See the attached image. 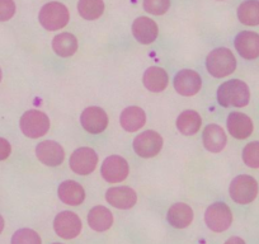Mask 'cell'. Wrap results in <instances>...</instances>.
Here are the masks:
<instances>
[{
  "label": "cell",
  "mask_w": 259,
  "mask_h": 244,
  "mask_svg": "<svg viewBox=\"0 0 259 244\" xmlns=\"http://www.w3.org/2000/svg\"><path fill=\"white\" fill-rule=\"evenodd\" d=\"M163 144L164 140L160 134L154 130H148L136 136L134 140V150L141 158H154L161 151Z\"/></svg>",
  "instance_id": "cell-7"
},
{
  "label": "cell",
  "mask_w": 259,
  "mask_h": 244,
  "mask_svg": "<svg viewBox=\"0 0 259 244\" xmlns=\"http://www.w3.org/2000/svg\"><path fill=\"white\" fill-rule=\"evenodd\" d=\"M3 229H4V219H3V216L0 215V234H2Z\"/></svg>",
  "instance_id": "cell-34"
},
{
  "label": "cell",
  "mask_w": 259,
  "mask_h": 244,
  "mask_svg": "<svg viewBox=\"0 0 259 244\" xmlns=\"http://www.w3.org/2000/svg\"><path fill=\"white\" fill-rule=\"evenodd\" d=\"M19 128L27 138H42L50 130V118L45 112L38 109H29L24 112L19 119Z\"/></svg>",
  "instance_id": "cell-4"
},
{
  "label": "cell",
  "mask_w": 259,
  "mask_h": 244,
  "mask_svg": "<svg viewBox=\"0 0 259 244\" xmlns=\"http://www.w3.org/2000/svg\"><path fill=\"white\" fill-rule=\"evenodd\" d=\"M12 153V146L8 140L0 138V160H6Z\"/></svg>",
  "instance_id": "cell-32"
},
{
  "label": "cell",
  "mask_w": 259,
  "mask_h": 244,
  "mask_svg": "<svg viewBox=\"0 0 259 244\" xmlns=\"http://www.w3.org/2000/svg\"><path fill=\"white\" fill-rule=\"evenodd\" d=\"M81 220L75 213L71 211H62L56 215L54 220V229L59 236L62 239H74L80 234Z\"/></svg>",
  "instance_id": "cell-11"
},
{
  "label": "cell",
  "mask_w": 259,
  "mask_h": 244,
  "mask_svg": "<svg viewBox=\"0 0 259 244\" xmlns=\"http://www.w3.org/2000/svg\"><path fill=\"white\" fill-rule=\"evenodd\" d=\"M218 101L223 107H245L250 101V92L246 83L231 79L218 89Z\"/></svg>",
  "instance_id": "cell-1"
},
{
  "label": "cell",
  "mask_w": 259,
  "mask_h": 244,
  "mask_svg": "<svg viewBox=\"0 0 259 244\" xmlns=\"http://www.w3.org/2000/svg\"><path fill=\"white\" fill-rule=\"evenodd\" d=\"M88 224L93 230L106 231L113 224V215L104 206H94L88 214Z\"/></svg>",
  "instance_id": "cell-25"
},
{
  "label": "cell",
  "mask_w": 259,
  "mask_h": 244,
  "mask_svg": "<svg viewBox=\"0 0 259 244\" xmlns=\"http://www.w3.org/2000/svg\"><path fill=\"white\" fill-rule=\"evenodd\" d=\"M168 223L176 229H184L193 221V210L187 204L178 202L168 210Z\"/></svg>",
  "instance_id": "cell-21"
},
{
  "label": "cell",
  "mask_w": 259,
  "mask_h": 244,
  "mask_svg": "<svg viewBox=\"0 0 259 244\" xmlns=\"http://www.w3.org/2000/svg\"><path fill=\"white\" fill-rule=\"evenodd\" d=\"M238 18L245 26H259V0H245L239 6Z\"/></svg>",
  "instance_id": "cell-26"
},
{
  "label": "cell",
  "mask_w": 259,
  "mask_h": 244,
  "mask_svg": "<svg viewBox=\"0 0 259 244\" xmlns=\"http://www.w3.org/2000/svg\"><path fill=\"white\" fill-rule=\"evenodd\" d=\"M234 46L243 59L254 60L259 57V34L251 31H243L236 34Z\"/></svg>",
  "instance_id": "cell-14"
},
{
  "label": "cell",
  "mask_w": 259,
  "mask_h": 244,
  "mask_svg": "<svg viewBox=\"0 0 259 244\" xmlns=\"http://www.w3.org/2000/svg\"><path fill=\"white\" fill-rule=\"evenodd\" d=\"M78 38L69 32L59 33L57 36H55L54 41H52V49L60 57L73 56L78 51Z\"/></svg>",
  "instance_id": "cell-24"
},
{
  "label": "cell",
  "mask_w": 259,
  "mask_h": 244,
  "mask_svg": "<svg viewBox=\"0 0 259 244\" xmlns=\"http://www.w3.org/2000/svg\"><path fill=\"white\" fill-rule=\"evenodd\" d=\"M2 78H3V73H2V69H0V82H2Z\"/></svg>",
  "instance_id": "cell-35"
},
{
  "label": "cell",
  "mask_w": 259,
  "mask_h": 244,
  "mask_svg": "<svg viewBox=\"0 0 259 244\" xmlns=\"http://www.w3.org/2000/svg\"><path fill=\"white\" fill-rule=\"evenodd\" d=\"M206 68L213 78H225L235 71L236 59L229 49L219 47L207 55Z\"/></svg>",
  "instance_id": "cell-2"
},
{
  "label": "cell",
  "mask_w": 259,
  "mask_h": 244,
  "mask_svg": "<svg viewBox=\"0 0 259 244\" xmlns=\"http://www.w3.org/2000/svg\"><path fill=\"white\" fill-rule=\"evenodd\" d=\"M229 193L233 201L239 205H248L255 200L258 195V182L248 174H241L231 181Z\"/></svg>",
  "instance_id": "cell-5"
},
{
  "label": "cell",
  "mask_w": 259,
  "mask_h": 244,
  "mask_svg": "<svg viewBox=\"0 0 259 244\" xmlns=\"http://www.w3.org/2000/svg\"><path fill=\"white\" fill-rule=\"evenodd\" d=\"M70 168L74 173L79 176H88L93 173L94 169L98 164V155L92 148H79L71 154L70 156Z\"/></svg>",
  "instance_id": "cell-8"
},
{
  "label": "cell",
  "mask_w": 259,
  "mask_h": 244,
  "mask_svg": "<svg viewBox=\"0 0 259 244\" xmlns=\"http://www.w3.org/2000/svg\"><path fill=\"white\" fill-rule=\"evenodd\" d=\"M36 155L45 166L57 167L64 161L65 151L56 141L45 140L36 146Z\"/></svg>",
  "instance_id": "cell-15"
},
{
  "label": "cell",
  "mask_w": 259,
  "mask_h": 244,
  "mask_svg": "<svg viewBox=\"0 0 259 244\" xmlns=\"http://www.w3.org/2000/svg\"><path fill=\"white\" fill-rule=\"evenodd\" d=\"M228 130L233 138L238 140H244L248 139L253 133V121L249 116L241 112H231L228 116Z\"/></svg>",
  "instance_id": "cell-16"
},
{
  "label": "cell",
  "mask_w": 259,
  "mask_h": 244,
  "mask_svg": "<svg viewBox=\"0 0 259 244\" xmlns=\"http://www.w3.org/2000/svg\"><path fill=\"white\" fill-rule=\"evenodd\" d=\"M174 89L181 96L192 97L196 96L202 88V78L197 71L191 69H183L178 71L174 76Z\"/></svg>",
  "instance_id": "cell-10"
},
{
  "label": "cell",
  "mask_w": 259,
  "mask_h": 244,
  "mask_svg": "<svg viewBox=\"0 0 259 244\" xmlns=\"http://www.w3.org/2000/svg\"><path fill=\"white\" fill-rule=\"evenodd\" d=\"M12 244H42V240L32 229H19L12 236Z\"/></svg>",
  "instance_id": "cell-28"
},
{
  "label": "cell",
  "mask_w": 259,
  "mask_h": 244,
  "mask_svg": "<svg viewBox=\"0 0 259 244\" xmlns=\"http://www.w3.org/2000/svg\"><path fill=\"white\" fill-rule=\"evenodd\" d=\"M119 124L127 133H136L146 124V114L144 109L138 106L127 107L121 112Z\"/></svg>",
  "instance_id": "cell-19"
},
{
  "label": "cell",
  "mask_w": 259,
  "mask_h": 244,
  "mask_svg": "<svg viewBox=\"0 0 259 244\" xmlns=\"http://www.w3.org/2000/svg\"><path fill=\"white\" fill-rule=\"evenodd\" d=\"M170 8V0H144V9L154 16H163Z\"/></svg>",
  "instance_id": "cell-30"
},
{
  "label": "cell",
  "mask_w": 259,
  "mask_h": 244,
  "mask_svg": "<svg viewBox=\"0 0 259 244\" xmlns=\"http://www.w3.org/2000/svg\"><path fill=\"white\" fill-rule=\"evenodd\" d=\"M57 195L62 202L70 206L81 205L85 200V191H84L83 186L71 179L62 182L59 186Z\"/></svg>",
  "instance_id": "cell-18"
},
{
  "label": "cell",
  "mask_w": 259,
  "mask_h": 244,
  "mask_svg": "<svg viewBox=\"0 0 259 244\" xmlns=\"http://www.w3.org/2000/svg\"><path fill=\"white\" fill-rule=\"evenodd\" d=\"M78 12L87 21H96L104 13L103 0H79Z\"/></svg>",
  "instance_id": "cell-27"
},
{
  "label": "cell",
  "mask_w": 259,
  "mask_h": 244,
  "mask_svg": "<svg viewBox=\"0 0 259 244\" xmlns=\"http://www.w3.org/2000/svg\"><path fill=\"white\" fill-rule=\"evenodd\" d=\"M80 124L87 133L92 135L103 133L108 126V116L101 107L92 106L84 109L80 116Z\"/></svg>",
  "instance_id": "cell-12"
},
{
  "label": "cell",
  "mask_w": 259,
  "mask_h": 244,
  "mask_svg": "<svg viewBox=\"0 0 259 244\" xmlns=\"http://www.w3.org/2000/svg\"><path fill=\"white\" fill-rule=\"evenodd\" d=\"M243 160L250 168H259V141H253L244 146Z\"/></svg>",
  "instance_id": "cell-29"
},
{
  "label": "cell",
  "mask_w": 259,
  "mask_h": 244,
  "mask_svg": "<svg viewBox=\"0 0 259 244\" xmlns=\"http://www.w3.org/2000/svg\"><path fill=\"white\" fill-rule=\"evenodd\" d=\"M144 86L148 91L153 93H160L165 91V88L169 84V76L164 69L159 66H151L144 74Z\"/></svg>",
  "instance_id": "cell-22"
},
{
  "label": "cell",
  "mask_w": 259,
  "mask_h": 244,
  "mask_svg": "<svg viewBox=\"0 0 259 244\" xmlns=\"http://www.w3.org/2000/svg\"><path fill=\"white\" fill-rule=\"evenodd\" d=\"M202 125V118L200 113L193 109H187L183 111L177 118V129L181 131L183 135H194L200 131Z\"/></svg>",
  "instance_id": "cell-23"
},
{
  "label": "cell",
  "mask_w": 259,
  "mask_h": 244,
  "mask_svg": "<svg viewBox=\"0 0 259 244\" xmlns=\"http://www.w3.org/2000/svg\"><path fill=\"white\" fill-rule=\"evenodd\" d=\"M205 221L208 229L215 233H223L230 228L233 223V213L225 202H215L206 210Z\"/></svg>",
  "instance_id": "cell-6"
},
{
  "label": "cell",
  "mask_w": 259,
  "mask_h": 244,
  "mask_svg": "<svg viewBox=\"0 0 259 244\" xmlns=\"http://www.w3.org/2000/svg\"><path fill=\"white\" fill-rule=\"evenodd\" d=\"M130 167L126 159L119 155H111L104 159L101 174L108 183H119L128 177Z\"/></svg>",
  "instance_id": "cell-9"
},
{
  "label": "cell",
  "mask_w": 259,
  "mask_h": 244,
  "mask_svg": "<svg viewBox=\"0 0 259 244\" xmlns=\"http://www.w3.org/2000/svg\"><path fill=\"white\" fill-rule=\"evenodd\" d=\"M52 244H62V243H52Z\"/></svg>",
  "instance_id": "cell-36"
},
{
  "label": "cell",
  "mask_w": 259,
  "mask_h": 244,
  "mask_svg": "<svg viewBox=\"0 0 259 244\" xmlns=\"http://www.w3.org/2000/svg\"><path fill=\"white\" fill-rule=\"evenodd\" d=\"M16 14L14 0H0V22H7Z\"/></svg>",
  "instance_id": "cell-31"
},
{
  "label": "cell",
  "mask_w": 259,
  "mask_h": 244,
  "mask_svg": "<svg viewBox=\"0 0 259 244\" xmlns=\"http://www.w3.org/2000/svg\"><path fill=\"white\" fill-rule=\"evenodd\" d=\"M202 141L205 148L210 153H220L226 146L228 138H226L225 131L221 126L211 124V125L206 126L205 130H203Z\"/></svg>",
  "instance_id": "cell-20"
},
{
  "label": "cell",
  "mask_w": 259,
  "mask_h": 244,
  "mask_svg": "<svg viewBox=\"0 0 259 244\" xmlns=\"http://www.w3.org/2000/svg\"><path fill=\"white\" fill-rule=\"evenodd\" d=\"M133 34L140 44L150 45L158 38V24L149 17H139L133 23Z\"/></svg>",
  "instance_id": "cell-17"
},
{
  "label": "cell",
  "mask_w": 259,
  "mask_h": 244,
  "mask_svg": "<svg viewBox=\"0 0 259 244\" xmlns=\"http://www.w3.org/2000/svg\"><path fill=\"white\" fill-rule=\"evenodd\" d=\"M225 244H245V241L241 238H239V236H231V238H229L225 241Z\"/></svg>",
  "instance_id": "cell-33"
},
{
  "label": "cell",
  "mask_w": 259,
  "mask_h": 244,
  "mask_svg": "<svg viewBox=\"0 0 259 244\" xmlns=\"http://www.w3.org/2000/svg\"><path fill=\"white\" fill-rule=\"evenodd\" d=\"M41 26L47 31H59L68 26L70 21V13L66 6L59 2H51L45 4L38 14Z\"/></svg>",
  "instance_id": "cell-3"
},
{
  "label": "cell",
  "mask_w": 259,
  "mask_h": 244,
  "mask_svg": "<svg viewBox=\"0 0 259 244\" xmlns=\"http://www.w3.org/2000/svg\"><path fill=\"white\" fill-rule=\"evenodd\" d=\"M106 200L113 208L119 210H128L138 202V193L128 186L112 187L106 192Z\"/></svg>",
  "instance_id": "cell-13"
}]
</instances>
